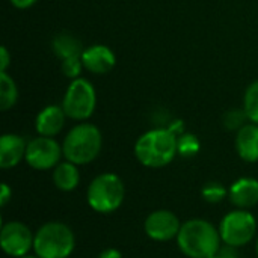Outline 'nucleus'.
Wrapping results in <instances>:
<instances>
[{"instance_id":"11","label":"nucleus","mask_w":258,"mask_h":258,"mask_svg":"<svg viewBox=\"0 0 258 258\" xmlns=\"http://www.w3.org/2000/svg\"><path fill=\"white\" fill-rule=\"evenodd\" d=\"M82 62L85 70H88L92 74H107L115 67L116 57L115 53L107 45L97 44L83 50Z\"/></svg>"},{"instance_id":"4","label":"nucleus","mask_w":258,"mask_h":258,"mask_svg":"<svg viewBox=\"0 0 258 258\" xmlns=\"http://www.w3.org/2000/svg\"><path fill=\"white\" fill-rule=\"evenodd\" d=\"M76 248V236L63 222H47L35 234L33 251L39 258H68Z\"/></svg>"},{"instance_id":"13","label":"nucleus","mask_w":258,"mask_h":258,"mask_svg":"<svg viewBox=\"0 0 258 258\" xmlns=\"http://www.w3.org/2000/svg\"><path fill=\"white\" fill-rule=\"evenodd\" d=\"M27 142L24 138L6 133L0 138V168L11 169L15 168L26 157Z\"/></svg>"},{"instance_id":"18","label":"nucleus","mask_w":258,"mask_h":258,"mask_svg":"<svg viewBox=\"0 0 258 258\" xmlns=\"http://www.w3.org/2000/svg\"><path fill=\"white\" fill-rule=\"evenodd\" d=\"M18 100V89L11 76L8 73H0V109L3 112L9 110L15 106Z\"/></svg>"},{"instance_id":"3","label":"nucleus","mask_w":258,"mask_h":258,"mask_svg":"<svg viewBox=\"0 0 258 258\" xmlns=\"http://www.w3.org/2000/svg\"><path fill=\"white\" fill-rule=\"evenodd\" d=\"M103 147V136L97 125L89 122H82L73 127L63 142L62 151L65 160L80 166L94 162Z\"/></svg>"},{"instance_id":"30","label":"nucleus","mask_w":258,"mask_h":258,"mask_svg":"<svg viewBox=\"0 0 258 258\" xmlns=\"http://www.w3.org/2000/svg\"><path fill=\"white\" fill-rule=\"evenodd\" d=\"M20 258H39V257H36V255H23V257H20Z\"/></svg>"},{"instance_id":"22","label":"nucleus","mask_w":258,"mask_h":258,"mask_svg":"<svg viewBox=\"0 0 258 258\" xmlns=\"http://www.w3.org/2000/svg\"><path fill=\"white\" fill-rule=\"evenodd\" d=\"M60 68H62V73L67 77H70L73 80L79 79V76L82 73V68H85L83 67V62H82V56H74V57L63 59Z\"/></svg>"},{"instance_id":"28","label":"nucleus","mask_w":258,"mask_h":258,"mask_svg":"<svg viewBox=\"0 0 258 258\" xmlns=\"http://www.w3.org/2000/svg\"><path fill=\"white\" fill-rule=\"evenodd\" d=\"M168 128H169L175 136H181V135L184 133V125H183V121H180V119H177L175 122H172Z\"/></svg>"},{"instance_id":"8","label":"nucleus","mask_w":258,"mask_h":258,"mask_svg":"<svg viewBox=\"0 0 258 258\" xmlns=\"http://www.w3.org/2000/svg\"><path fill=\"white\" fill-rule=\"evenodd\" d=\"M63 156L62 147L53 138L38 136L27 142L26 150V163L36 171H48L54 169L60 163V157Z\"/></svg>"},{"instance_id":"16","label":"nucleus","mask_w":258,"mask_h":258,"mask_svg":"<svg viewBox=\"0 0 258 258\" xmlns=\"http://www.w3.org/2000/svg\"><path fill=\"white\" fill-rule=\"evenodd\" d=\"M53 183L60 192H73L80 183V172L77 165L65 160L60 162L53 171Z\"/></svg>"},{"instance_id":"17","label":"nucleus","mask_w":258,"mask_h":258,"mask_svg":"<svg viewBox=\"0 0 258 258\" xmlns=\"http://www.w3.org/2000/svg\"><path fill=\"white\" fill-rule=\"evenodd\" d=\"M53 51L59 59H68V57H74V56H82L83 53V47L80 44V41L68 33H60L57 36H54L53 39Z\"/></svg>"},{"instance_id":"20","label":"nucleus","mask_w":258,"mask_h":258,"mask_svg":"<svg viewBox=\"0 0 258 258\" xmlns=\"http://www.w3.org/2000/svg\"><path fill=\"white\" fill-rule=\"evenodd\" d=\"M177 148H178V154L181 157L190 159V157H195L200 153L201 144H200V139L195 135H192V133H183L181 136H178Z\"/></svg>"},{"instance_id":"2","label":"nucleus","mask_w":258,"mask_h":258,"mask_svg":"<svg viewBox=\"0 0 258 258\" xmlns=\"http://www.w3.org/2000/svg\"><path fill=\"white\" fill-rule=\"evenodd\" d=\"M178 136L169 128H154L142 136L135 144V156L145 168H165L178 154Z\"/></svg>"},{"instance_id":"31","label":"nucleus","mask_w":258,"mask_h":258,"mask_svg":"<svg viewBox=\"0 0 258 258\" xmlns=\"http://www.w3.org/2000/svg\"><path fill=\"white\" fill-rule=\"evenodd\" d=\"M255 251H257V257H258V239H257V243H255Z\"/></svg>"},{"instance_id":"21","label":"nucleus","mask_w":258,"mask_h":258,"mask_svg":"<svg viewBox=\"0 0 258 258\" xmlns=\"http://www.w3.org/2000/svg\"><path fill=\"white\" fill-rule=\"evenodd\" d=\"M201 197L204 198L206 203L219 204L228 197V189L218 181H210V183L204 184V187L201 190Z\"/></svg>"},{"instance_id":"7","label":"nucleus","mask_w":258,"mask_h":258,"mask_svg":"<svg viewBox=\"0 0 258 258\" xmlns=\"http://www.w3.org/2000/svg\"><path fill=\"white\" fill-rule=\"evenodd\" d=\"M95 106H97V94L92 83L80 77L73 80L62 101V109L67 118L76 121H85L92 116Z\"/></svg>"},{"instance_id":"23","label":"nucleus","mask_w":258,"mask_h":258,"mask_svg":"<svg viewBox=\"0 0 258 258\" xmlns=\"http://www.w3.org/2000/svg\"><path fill=\"white\" fill-rule=\"evenodd\" d=\"M246 118V113L243 112H237V110H234V112H230V113H227V118H225V125H227V128H230V130H239V128H242L245 124H243V119ZM248 119V118H246Z\"/></svg>"},{"instance_id":"5","label":"nucleus","mask_w":258,"mask_h":258,"mask_svg":"<svg viewBox=\"0 0 258 258\" xmlns=\"http://www.w3.org/2000/svg\"><path fill=\"white\" fill-rule=\"evenodd\" d=\"M125 197V187L122 180L113 172H103L97 175L88 186L86 201L88 206L101 215L116 212Z\"/></svg>"},{"instance_id":"12","label":"nucleus","mask_w":258,"mask_h":258,"mask_svg":"<svg viewBox=\"0 0 258 258\" xmlns=\"http://www.w3.org/2000/svg\"><path fill=\"white\" fill-rule=\"evenodd\" d=\"M228 198L237 209L249 210L258 204V180L242 177L236 180L228 189Z\"/></svg>"},{"instance_id":"24","label":"nucleus","mask_w":258,"mask_h":258,"mask_svg":"<svg viewBox=\"0 0 258 258\" xmlns=\"http://www.w3.org/2000/svg\"><path fill=\"white\" fill-rule=\"evenodd\" d=\"M236 249H237V248H233V246L225 245V246H221L212 257L209 258H239Z\"/></svg>"},{"instance_id":"26","label":"nucleus","mask_w":258,"mask_h":258,"mask_svg":"<svg viewBox=\"0 0 258 258\" xmlns=\"http://www.w3.org/2000/svg\"><path fill=\"white\" fill-rule=\"evenodd\" d=\"M9 63H11L9 51H8L6 47H2V48H0V73H6Z\"/></svg>"},{"instance_id":"15","label":"nucleus","mask_w":258,"mask_h":258,"mask_svg":"<svg viewBox=\"0 0 258 258\" xmlns=\"http://www.w3.org/2000/svg\"><path fill=\"white\" fill-rule=\"evenodd\" d=\"M236 151L243 162H258V125L245 124L237 130L236 136Z\"/></svg>"},{"instance_id":"25","label":"nucleus","mask_w":258,"mask_h":258,"mask_svg":"<svg viewBox=\"0 0 258 258\" xmlns=\"http://www.w3.org/2000/svg\"><path fill=\"white\" fill-rule=\"evenodd\" d=\"M12 198V189L6 184V183H2V187H0V206L5 207Z\"/></svg>"},{"instance_id":"27","label":"nucleus","mask_w":258,"mask_h":258,"mask_svg":"<svg viewBox=\"0 0 258 258\" xmlns=\"http://www.w3.org/2000/svg\"><path fill=\"white\" fill-rule=\"evenodd\" d=\"M98 258H122V254H121V251H118L115 248H107L98 255Z\"/></svg>"},{"instance_id":"9","label":"nucleus","mask_w":258,"mask_h":258,"mask_svg":"<svg viewBox=\"0 0 258 258\" xmlns=\"http://www.w3.org/2000/svg\"><path fill=\"white\" fill-rule=\"evenodd\" d=\"M35 234L29 230L27 225L18 221H11L3 224L0 230V245L6 255L12 258H20L27 255L33 249Z\"/></svg>"},{"instance_id":"6","label":"nucleus","mask_w":258,"mask_h":258,"mask_svg":"<svg viewBox=\"0 0 258 258\" xmlns=\"http://www.w3.org/2000/svg\"><path fill=\"white\" fill-rule=\"evenodd\" d=\"M257 233V219L249 210L236 209L227 213L219 224V234L224 245L242 248L248 245Z\"/></svg>"},{"instance_id":"19","label":"nucleus","mask_w":258,"mask_h":258,"mask_svg":"<svg viewBox=\"0 0 258 258\" xmlns=\"http://www.w3.org/2000/svg\"><path fill=\"white\" fill-rule=\"evenodd\" d=\"M243 112L252 124L258 125V80L252 82L245 92Z\"/></svg>"},{"instance_id":"14","label":"nucleus","mask_w":258,"mask_h":258,"mask_svg":"<svg viewBox=\"0 0 258 258\" xmlns=\"http://www.w3.org/2000/svg\"><path fill=\"white\" fill-rule=\"evenodd\" d=\"M65 112L62 106L50 104L45 106L35 119V128L39 136H47V138H54L56 135L60 133L65 124Z\"/></svg>"},{"instance_id":"10","label":"nucleus","mask_w":258,"mask_h":258,"mask_svg":"<svg viewBox=\"0 0 258 258\" xmlns=\"http://www.w3.org/2000/svg\"><path fill=\"white\" fill-rule=\"evenodd\" d=\"M181 228V222L175 213L169 210H156L151 212L145 222L144 231L154 242H169L177 239Z\"/></svg>"},{"instance_id":"29","label":"nucleus","mask_w":258,"mask_h":258,"mask_svg":"<svg viewBox=\"0 0 258 258\" xmlns=\"http://www.w3.org/2000/svg\"><path fill=\"white\" fill-rule=\"evenodd\" d=\"M9 2L18 9H27V8H30L32 5L36 3V0H9Z\"/></svg>"},{"instance_id":"1","label":"nucleus","mask_w":258,"mask_h":258,"mask_svg":"<svg viewBox=\"0 0 258 258\" xmlns=\"http://www.w3.org/2000/svg\"><path fill=\"white\" fill-rule=\"evenodd\" d=\"M177 245L187 258H209L221 248V234L212 222L206 219H189L181 224Z\"/></svg>"}]
</instances>
